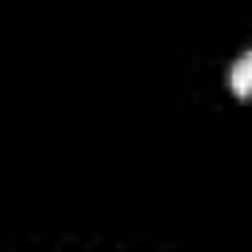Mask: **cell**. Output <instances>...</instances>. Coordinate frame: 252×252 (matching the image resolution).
Instances as JSON below:
<instances>
[{
    "mask_svg": "<svg viewBox=\"0 0 252 252\" xmlns=\"http://www.w3.org/2000/svg\"><path fill=\"white\" fill-rule=\"evenodd\" d=\"M228 83H232V91H236L240 98H252V51H244V55L232 63Z\"/></svg>",
    "mask_w": 252,
    "mask_h": 252,
    "instance_id": "1",
    "label": "cell"
}]
</instances>
